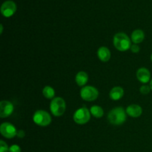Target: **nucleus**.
Returning a JSON list of instances; mask_svg holds the SVG:
<instances>
[{"label":"nucleus","mask_w":152,"mask_h":152,"mask_svg":"<svg viewBox=\"0 0 152 152\" xmlns=\"http://www.w3.org/2000/svg\"><path fill=\"white\" fill-rule=\"evenodd\" d=\"M17 132L16 127L13 124L7 122L3 123L0 126V132L1 135L7 139H12L17 134Z\"/></svg>","instance_id":"7"},{"label":"nucleus","mask_w":152,"mask_h":152,"mask_svg":"<svg viewBox=\"0 0 152 152\" xmlns=\"http://www.w3.org/2000/svg\"><path fill=\"white\" fill-rule=\"evenodd\" d=\"M144 38H145V34L140 29H137L134 31L132 34V37H131L132 41L137 45L142 42L144 40Z\"/></svg>","instance_id":"14"},{"label":"nucleus","mask_w":152,"mask_h":152,"mask_svg":"<svg viewBox=\"0 0 152 152\" xmlns=\"http://www.w3.org/2000/svg\"><path fill=\"white\" fill-rule=\"evenodd\" d=\"M114 47L120 51H126L132 47V41L125 33H117L113 39Z\"/></svg>","instance_id":"2"},{"label":"nucleus","mask_w":152,"mask_h":152,"mask_svg":"<svg viewBox=\"0 0 152 152\" xmlns=\"http://www.w3.org/2000/svg\"><path fill=\"white\" fill-rule=\"evenodd\" d=\"M124 95V90L120 86H116L111 90L109 93V96L112 100L117 101L121 99Z\"/></svg>","instance_id":"13"},{"label":"nucleus","mask_w":152,"mask_h":152,"mask_svg":"<svg viewBox=\"0 0 152 152\" xmlns=\"http://www.w3.org/2000/svg\"><path fill=\"white\" fill-rule=\"evenodd\" d=\"M73 118L77 124H86L91 119V112L86 107L83 106L74 112Z\"/></svg>","instance_id":"5"},{"label":"nucleus","mask_w":152,"mask_h":152,"mask_svg":"<svg viewBox=\"0 0 152 152\" xmlns=\"http://www.w3.org/2000/svg\"><path fill=\"white\" fill-rule=\"evenodd\" d=\"M99 96V91L94 86H85L80 91V96L82 99L88 102H92L97 99Z\"/></svg>","instance_id":"6"},{"label":"nucleus","mask_w":152,"mask_h":152,"mask_svg":"<svg viewBox=\"0 0 152 152\" xmlns=\"http://www.w3.org/2000/svg\"><path fill=\"white\" fill-rule=\"evenodd\" d=\"M91 114L96 118H101L104 115V111L99 105H93L90 108Z\"/></svg>","instance_id":"16"},{"label":"nucleus","mask_w":152,"mask_h":152,"mask_svg":"<svg viewBox=\"0 0 152 152\" xmlns=\"http://www.w3.org/2000/svg\"><path fill=\"white\" fill-rule=\"evenodd\" d=\"M127 113L122 107H117L109 111L108 114V120L114 126H120L126 121Z\"/></svg>","instance_id":"1"},{"label":"nucleus","mask_w":152,"mask_h":152,"mask_svg":"<svg viewBox=\"0 0 152 152\" xmlns=\"http://www.w3.org/2000/svg\"><path fill=\"white\" fill-rule=\"evenodd\" d=\"M150 87H151V91H152V79H151V81H150Z\"/></svg>","instance_id":"24"},{"label":"nucleus","mask_w":152,"mask_h":152,"mask_svg":"<svg viewBox=\"0 0 152 152\" xmlns=\"http://www.w3.org/2000/svg\"><path fill=\"white\" fill-rule=\"evenodd\" d=\"M97 56L102 62H108L111 59V51L105 46H102L97 50Z\"/></svg>","instance_id":"12"},{"label":"nucleus","mask_w":152,"mask_h":152,"mask_svg":"<svg viewBox=\"0 0 152 152\" xmlns=\"http://www.w3.org/2000/svg\"><path fill=\"white\" fill-rule=\"evenodd\" d=\"M25 133L23 130H19L17 132V134H16V136H17L19 138H23L24 137H25Z\"/></svg>","instance_id":"22"},{"label":"nucleus","mask_w":152,"mask_h":152,"mask_svg":"<svg viewBox=\"0 0 152 152\" xmlns=\"http://www.w3.org/2000/svg\"><path fill=\"white\" fill-rule=\"evenodd\" d=\"M16 11V4L11 0L5 1L1 7V13L4 17H10Z\"/></svg>","instance_id":"8"},{"label":"nucleus","mask_w":152,"mask_h":152,"mask_svg":"<svg viewBox=\"0 0 152 152\" xmlns=\"http://www.w3.org/2000/svg\"><path fill=\"white\" fill-rule=\"evenodd\" d=\"M14 110L13 103L10 101L2 100L0 102V117L5 118L12 114Z\"/></svg>","instance_id":"9"},{"label":"nucleus","mask_w":152,"mask_h":152,"mask_svg":"<svg viewBox=\"0 0 152 152\" xmlns=\"http://www.w3.org/2000/svg\"><path fill=\"white\" fill-rule=\"evenodd\" d=\"M137 78L142 84H146L151 80V73L146 68H140L137 71Z\"/></svg>","instance_id":"10"},{"label":"nucleus","mask_w":152,"mask_h":152,"mask_svg":"<svg viewBox=\"0 0 152 152\" xmlns=\"http://www.w3.org/2000/svg\"><path fill=\"white\" fill-rule=\"evenodd\" d=\"M0 152H9V147L4 141H0Z\"/></svg>","instance_id":"19"},{"label":"nucleus","mask_w":152,"mask_h":152,"mask_svg":"<svg viewBox=\"0 0 152 152\" xmlns=\"http://www.w3.org/2000/svg\"><path fill=\"white\" fill-rule=\"evenodd\" d=\"M50 112L55 117L63 115L66 110V103L62 97H55L51 100L50 104Z\"/></svg>","instance_id":"3"},{"label":"nucleus","mask_w":152,"mask_h":152,"mask_svg":"<svg viewBox=\"0 0 152 152\" xmlns=\"http://www.w3.org/2000/svg\"><path fill=\"white\" fill-rule=\"evenodd\" d=\"M151 91V87H150V86H148V85H145V84L141 86L140 88V93L143 95L148 94Z\"/></svg>","instance_id":"18"},{"label":"nucleus","mask_w":152,"mask_h":152,"mask_svg":"<svg viewBox=\"0 0 152 152\" xmlns=\"http://www.w3.org/2000/svg\"><path fill=\"white\" fill-rule=\"evenodd\" d=\"M42 94L47 99H53L55 96V91L50 86H45L42 90Z\"/></svg>","instance_id":"17"},{"label":"nucleus","mask_w":152,"mask_h":152,"mask_svg":"<svg viewBox=\"0 0 152 152\" xmlns=\"http://www.w3.org/2000/svg\"><path fill=\"white\" fill-rule=\"evenodd\" d=\"M9 152H21V148L18 145H12L9 147Z\"/></svg>","instance_id":"20"},{"label":"nucleus","mask_w":152,"mask_h":152,"mask_svg":"<svg viewBox=\"0 0 152 152\" xmlns=\"http://www.w3.org/2000/svg\"><path fill=\"white\" fill-rule=\"evenodd\" d=\"M33 120L37 126L45 127L48 126L51 123V117L47 111L44 110H38L34 113Z\"/></svg>","instance_id":"4"},{"label":"nucleus","mask_w":152,"mask_h":152,"mask_svg":"<svg viewBox=\"0 0 152 152\" xmlns=\"http://www.w3.org/2000/svg\"><path fill=\"white\" fill-rule=\"evenodd\" d=\"M2 32H3V25H2V24H1V25H0V34H2Z\"/></svg>","instance_id":"23"},{"label":"nucleus","mask_w":152,"mask_h":152,"mask_svg":"<svg viewBox=\"0 0 152 152\" xmlns=\"http://www.w3.org/2000/svg\"><path fill=\"white\" fill-rule=\"evenodd\" d=\"M75 81L79 86H86L88 81V75L85 71H80L76 75Z\"/></svg>","instance_id":"15"},{"label":"nucleus","mask_w":152,"mask_h":152,"mask_svg":"<svg viewBox=\"0 0 152 152\" xmlns=\"http://www.w3.org/2000/svg\"><path fill=\"white\" fill-rule=\"evenodd\" d=\"M151 62H152V54L151 55Z\"/></svg>","instance_id":"25"},{"label":"nucleus","mask_w":152,"mask_h":152,"mask_svg":"<svg viewBox=\"0 0 152 152\" xmlns=\"http://www.w3.org/2000/svg\"><path fill=\"white\" fill-rule=\"evenodd\" d=\"M126 111L128 115L134 117V118L140 117L141 114H142V109L141 106H140L139 105H137V104H132V105H129L126 108Z\"/></svg>","instance_id":"11"},{"label":"nucleus","mask_w":152,"mask_h":152,"mask_svg":"<svg viewBox=\"0 0 152 152\" xmlns=\"http://www.w3.org/2000/svg\"><path fill=\"white\" fill-rule=\"evenodd\" d=\"M131 50H132V53H137L140 52V47L137 45V44H134V45H132V47H131Z\"/></svg>","instance_id":"21"}]
</instances>
